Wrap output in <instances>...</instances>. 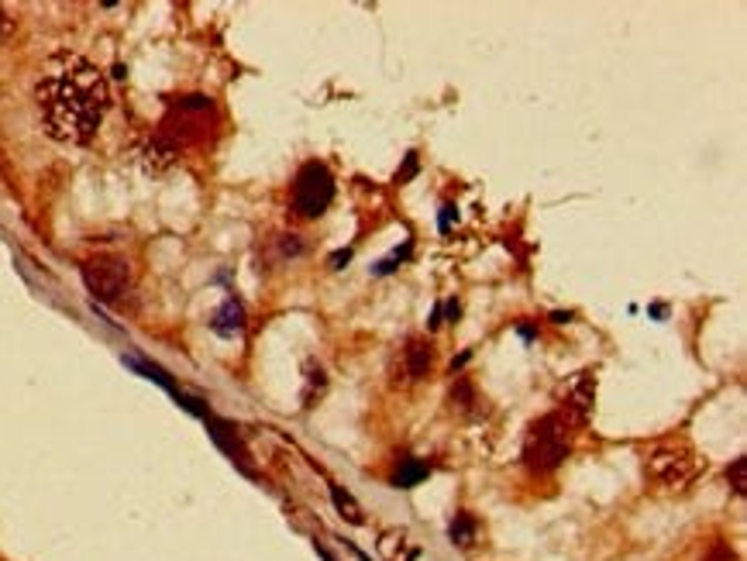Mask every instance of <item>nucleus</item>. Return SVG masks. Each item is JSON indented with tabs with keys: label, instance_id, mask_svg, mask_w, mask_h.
Listing matches in <instances>:
<instances>
[{
	"label": "nucleus",
	"instance_id": "obj_6",
	"mask_svg": "<svg viewBox=\"0 0 747 561\" xmlns=\"http://www.w3.org/2000/svg\"><path fill=\"white\" fill-rule=\"evenodd\" d=\"M596 403V376L593 372H575L568 383L558 389V414L572 427H582L593 414Z\"/></svg>",
	"mask_w": 747,
	"mask_h": 561
},
{
	"label": "nucleus",
	"instance_id": "obj_9",
	"mask_svg": "<svg viewBox=\"0 0 747 561\" xmlns=\"http://www.w3.org/2000/svg\"><path fill=\"white\" fill-rule=\"evenodd\" d=\"M210 327H214L221 338H235V334L245 327V307H241L238 300H228L221 310L214 314V321H210Z\"/></svg>",
	"mask_w": 747,
	"mask_h": 561
},
{
	"label": "nucleus",
	"instance_id": "obj_20",
	"mask_svg": "<svg viewBox=\"0 0 747 561\" xmlns=\"http://www.w3.org/2000/svg\"><path fill=\"white\" fill-rule=\"evenodd\" d=\"M451 221H458L455 207H441V231H448V228H451Z\"/></svg>",
	"mask_w": 747,
	"mask_h": 561
},
{
	"label": "nucleus",
	"instance_id": "obj_4",
	"mask_svg": "<svg viewBox=\"0 0 747 561\" xmlns=\"http://www.w3.org/2000/svg\"><path fill=\"white\" fill-rule=\"evenodd\" d=\"M83 283L93 300L118 303L131 286V266L121 255H93L83 262Z\"/></svg>",
	"mask_w": 747,
	"mask_h": 561
},
{
	"label": "nucleus",
	"instance_id": "obj_11",
	"mask_svg": "<svg viewBox=\"0 0 747 561\" xmlns=\"http://www.w3.org/2000/svg\"><path fill=\"white\" fill-rule=\"evenodd\" d=\"M448 534H451V541L458 544V548H469L472 541H476V534H479V524H476V517L472 513H455V520H451V527H448Z\"/></svg>",
	"mask_w": 747,
	"mask_h": 561
},
{
	"label": "nucleus",
	"instance_id": "obj_15",
	"mask_svg": "<svg viewBox=\"0 0 747 561\" xmlns=\"http://www.w3.org/2000/svg\"><path fill=\"white\" fill-rule=\"evenodd\" d=\"M276 245H279V259H293V255H300V252H303L300 235H279V238H276Z\"/></svg>",
	"mask_w": 747,
	"mask_h": 561
},
{
	"label": "nucleus",
	"instance_id": "obj_16",
	"mask_svg": "<svg viewBox=\"0 0 747 561\" xmlns=\"http://www.w3.org/2000/svg\"><path fill=\"white\" fill-rule=\"evenodd\" d=\"M703 561H737V555H734V548H730V544L717 541V544H710V548H706Z\"/></svg>",
	"mask_w": 747,
	"mask_h": 561
},
{
	"label": "nucleus",
	"instance_id": "obj_2",
	"mask_svg": "<svg viewBox=\"0 0 747 561\" xmlns=\"http://www.w3.org/2000/svg\"><path fill=\"white\" fill-rule=\"evenodd\" d=\"M572 431H575V427L568 424L558 410H551V414L534 420V424L527 427V438H524V465H527V469L538 472V475L555 472L558 465L568 458V448H572Z\"/></svg>",
	"mask_w": 747,
	"mask_h": 561
},
{
	"label": "nucleus",
	"instance_id": "obj_17",
	"mask_svg": "<svg viewBox=\"0 0 747 561\" xmlns=\"http://www.w3.org/2000/svg\"><path fill=\"white\" fill-rule=\"evenodd\" d=\"M744 469H747V462H744V458H734V465H730V469H727V479L734 482V489H737V493H744V489H747Z\"/></svg>",
	"mask_w": 747,
	"mask_h": 561
},
{
	"label": "nucleus",
	"instance_id": "obj_18",
	"mask_svg": "<svg viewBox=\"0 0 747 561\" xmlns=\"http://www.w3.org/2000/svg\"><path fill=\"white\" fill-rule=\"evenodd\" d=\"M414 173H417V152H410V155H407V166H403L400 173H396V183H407V179L414 176Z\"/></svg>",
	"mask_w": 747,
	"mask_h": 561
},
{
	"label": "nucleus",
	"instance_id": "obj_19",
	"mask_svg": "<svg viewBox=\"0 0 747 561\" xmlns=\"http://www.w3.org/2000/svg\"><path fill=\"white\" fill-rule=\"evenodd\" d=\"M11 31H14V21H11V14H7L4 7H0V42H4V38L11 35Z\"/></svg>",
	"mask_w": 747,
	"mask_h": 561
},
{
	"label": "nucleus",
	"instance_id": "obj_8",
	"mask_svg": "<svg viewBox=\"0 0 747 561\" xmlns=\"http://www.w3.org/2000/svg\"><path fill=\"white\" fill-rule=\"evenodd\" d=\"M176 159H180V148L169 142L166 135H159V131H152V135L138 145V162H142L149 173H162V169H169Z\"/></svg>",
	"mask_w": 747,
	"mask_h": 561
},
{
	"label": "nucleus",
	"instance_id": "obj_21",
	"mask_svg": "<svg viewBox=\"0 0 747 561\" xmlns=\"http://www.w3.org/2000/svg\"><path fill=\"white\" fill-rule=\"evenodd\" d=\"M348 259H352V252H348V248H345V252H334V255H331V269H341Z\"/></svg>",
	"mask_w": 747,
	"mask_h": 561
},
{
	"label": "nucleus",
	"instance_id": "obj_14",
	"mask_svg": "<svg viewBox=\"0 0 747 561\" xmlns=\"http://www.w3.org/2000/svg\"><path fill=\"white\" fill-rule=\"evenodd\" d=\"M324 386H328V376H324V369H321V365L310 362L307 365V393H303V400H310V396H314V389L321 393Z\"/></svg>",
	"mask_w": 747,
	"mask_h": 561
},
{
	"label": "nucleus",
	"instance_id": "obj_5",
	"mask_svg": "<svg viewBox=\"0 0 747 561\" xmlns=\"http://www.w3.org/2000/svg\"><path fill=\"white\" fill-rule=\"evenodd\" d=\"M696 469L699 465L686 444H658L648 455V472L665 486H686V482H692Z\"/></svg>",
	"mask_w": 747,
	"mask_h": 561
},
{
	"label": "nucleus",
	"instance_id": "obj_7",
	"mask_svg": "<svg viewBox=\"0 0 747 561\" xmlns=\"http://www.w3.org/2000/svg\"><path fill=\"white\" fill-rule=\"evenodd\" d=\"M431 362H434V352H431V341L427 338H410L407 348H403V358H400V376H393V383H417V379H424L427 372H431Z\"/></svg>",
	"mask_w": 747,
	"mask_h": 561
},
{
	"label": "nucleus",
	"instance_id": "obj_1",
	"mask_svg": "<svg viewBox=\"0 0 747 561\" xmlns=\"http://www.w3.org/2000/svg\"><path fill=\"white\" fill-rule=\"evenodd\" d=\"M42 124L62 145H87L104 124L111 107V87L90 59L59 52L49 59L35 87Z\"/></svg>",
	"mask_w": 747,
	"mask_h": 561
},
{
	"label": "nucleus",
	"instance_id": "obj_3",
	"mask_svg": "<svg viewBox=\"0 0 747 561\" xmlns=\"http://www.w3.org/2000/svg\"><path fill=\"white\" fill-rule=\"evenodd\" d=\"M334 204V176L324 162H307L300 166L297 179H293V197L290 207L300 221H317Z\"/></svg>",
	"mask_w": 747,
	"mask_h": 561
},
{
	"label": "nucleus",
	"instance_id": "obj_13",
	"mask_svg": "<svg viewBox=\"0 0 747 561\" xmlns=\"http://www.w3.org/2000/svg\"><path fill=\"white\" fill-rule=\"evenodd\" d=\"M451 410H458V414H469L472 403H476V389H472V383L465 376L455 379V386H451Z\"/></svg>",
	"mask_w": 747,
	"mask_h": 561
},
{
	"label": "nucleus",
	"instance_id": "obj_12",
	"mask_svg": "<svg viewBox=\"0 0 747 561\" xmlns=\"http://www.w3.org/2000/svg\"><path fill=\"white\" fill-rule=\"evenodd\" d=\"M427 472H431V469H427V465L420 462V458H403L400 469H396V479H393V482H396L400 489H414L420 479H427Z\"/></svg>",
	"mask_w": 747,
	"mask_h": 561
},
{
	"label": "nucleus",
	"instance_id": "obj_10",
	"mask_svg": "<svg viewBox=\"0 0 747 561\" xmlns=\"http://www.w3.org/2000/svg\"><path fill=\"white\" fill-rule=\"evenodd\" d=\"M331 503H334V510L341 513V517L348 520V524H365V513H362V506L355 503V496L352 493H345L341 486H331Z\"/></svg>",
	"mask_w": 747,
	"mask_h": 561
}]
</instances>
